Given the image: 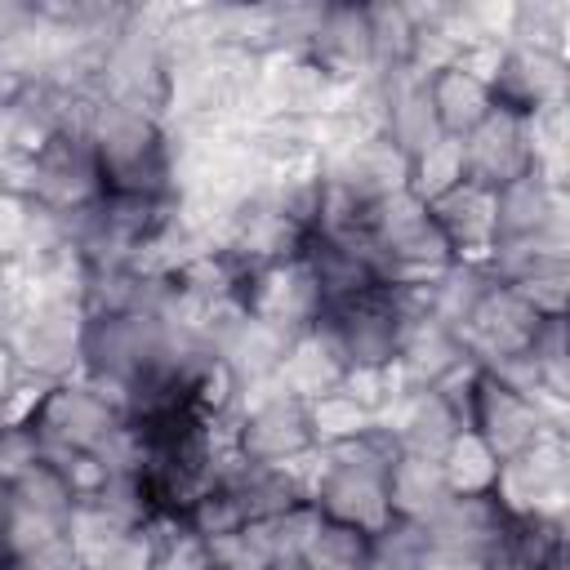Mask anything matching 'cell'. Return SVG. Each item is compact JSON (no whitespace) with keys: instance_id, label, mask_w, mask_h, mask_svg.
Wrapping results in <instances>:
<instances>
[{"instance_id":"cell-1","label":"cell","mask_w":570,"mask_h":570,"mask_svg":"<svg viewBox=\"0 0 570 570\" xmlns=\"http://www.w3.org/2000/svg\"><path fill=\"white\" fill-rule=\"evenodd\" d=\"M85 325H89V312L80 298H49V303H22L0 338L22 374L67 383L80 370Z\"/></svg>"},{"instance_id":"cell-2","label":"cell","mask_w":570,"mask_h":570,"mask_svg":"<svg viewBox=\"0 0 570 570\" xmlns=\"http://www.w3.org/2000/svg\"><path fill=\"white\" fill-rule=\"evenodd\" d=\"M490 499L512 517L561 521L566 508V436H539L530 450L499 459Z\"/></svg>"},{"instance_id":"cell-3","label":"cell","mask_w":570,"mask_h":570,"mask_svg":"<svg viewBox=\"0 0 570 570\" xmlns=\"http://www.w3.org/2000/svg\"><path fill=\"white\" fill-rule=\"evenodd\" d=\"M236 298L240 307L254 316V321H267L285 334H307L316 325V316L325 312L321 303V289H316V276L307 267V258H285V263H267V267H254L240 276L236 285Z\"/></svg>"},{"instance_id":"cell-4","label":"cell","mask_w":570,"mask_h":570,"mask_svg":"<svg viewBox=\"0 0 570 570\" xmlns=\"http://www.w3.org/2000/svg\"><path fill=\"white\" fill-rule=\"evenodd\" d=\"M539 325H543V316H539L512 285H494V289L472 307V316H468L454 334H459L463 352H468L481 370H490V365H499V361H508V356L530 352Z\"/></svg>"},{"instance_id":"cell-5","label":"cell","mask_w":570,"mask_h":570,"mask_svg":"<svg viewBox=\"0 0 570 570\" xmlns=\"http://www.w3.org/2000/svg\"><path fill=\"white\" fill-rule=\"evenodd\" d=\"M419 525H423L432 552H445V557L485 566V561L499 552V543L508 539L512 517H508L490 494H450V499H445L428 521H419Z\"/></svg>"},{"instance_id":"cell-6","label":"cell","mask_w":570,"mask_h":570,"mask_svg":"<svg viewBox=\"0 0 570 570\" xmlns=\"http://www.w3.org/2000/svg\"><path fill=\"white\" fill-rule=\"evenodd\" d=\"M530 174V151H525V134H521V111L508 107H490L468 134H463V178L499 191L512 178Z\"/></svg>"},{"instance_id":"cell-7","label":"cell","mask_w":570,"mask_h":570,"mask_svg":"<svg viewBox=\"0 0 570 570\" xmlns=\"http://www.w3.org/2000/svg\"><path fill=\"white\" fill-rule=\"evenodd\" d=\"M321 178L343 187L361 205H379V200L410 187V156L379 134V138H365V142L347 147L334 160H321Z\"/></svg>"},{"instance_id":"cell-8","label":"cell","mask_w":570,"mask_h":570,"mask_svg":"<svg viewBox=\"0 0 570 570\" xmlns=\"http://www.w3.org/2000/svg\"><path fill=\"white\" fill-rule=\"evenodd\" d=\"M120 423L116 410H107L80 379L53 383V392L45 396L31 432L45 445H67V450H94L111 428Z\"/></svg>"},{"instance_id":"cell-9","label":"cell","mask_w":570,"mask_h":570,"mask_svg":"<svg viewBox=\"0 0 570 570\" xmlns=\"http://www.w3.org/2000/svg\"><path fill=\"white\" fill-rule=\"evenodd\" d=\"M428 214L441 227V236L450 240V258L454 263L490 267V254H494V191H485V187L463 178L459 187L436 196L428 205Z\"/></svg>"},{"instance_id":"cell-10","label":"cell","mask_w":570,"mask_h":570,"mask_svg":"<svg viewBox=\"0 0 570 570\" xmlns=\"http://www.w3.org/2000/svg\"><path fill=\"white\" fill-rule=\"evenodd\" d=\"M472 432L494 450V459H512V454L530 450L539 436H552V432H543V423L534 419L525 396H517L512 387H503L485 370H481L476 392H472Z\"/></svg>"},{"instance_id":"cell-11","label":"cell","mask_w":570,"mask_h":570,"mask_svg":"<svg viewBox=\"0 0 570 570\" xmlns=\"http://www.w3.org/2000/svg\"><path fill=\"white\" fill-rule=\"evenodd\" d=\"M307 58L338 85H352L374 71L370 58V22L365 4H325L316 36L307 40Z\"/></svg>"},{"instance_id":"cell-12","label":"cell","mask_w":570,"mask_h":570,"mask_svg":"<svg viewBox=\"0 0 570 570\" xmlns=\"http://www.w3.org/2000/svg\"><path fill=\"white\" fill-rule=\"evenodd\" d=\"M312 503L321 508L325 521L352 525L361 534H379L392 521L383 476H374V472H352V468H330L325 463V476L316 481Z\"/></svg>"},{"instance_id":"cell-13","label":"cell","mask_w":570,"mask_h":570,"mask_svg":"<svg viewBox=\"0 0 570 570\" xmlns=\"http://www.w3.org/2000/svg\"><path fill=\"white\" fill-rule=\"evenodd\" d=\"M490 98L508 111H534L548 102H566V58H552L539 49H508Z\"/></svg>"},{"instance_id":"cell-14","label":"cell","mask_w":570,"mask_h":570,"mask_svg":"<svg viewBox=\"0 0 570 570\" xmlns=\"http://www.w3.org/2000/svg\"><path fill=\"white\" fill-rule=\"evenodd\" d=\"M543 227H566V191L561 187H548L534 174H521L494 191V240L534 236Z\"/></svg>"},{"instance_id":"cell-15","label":"cell","mask_w":570,"mask_h":570,"mask_svg":"<svg viewBox=\"0 0 570 570\" xmlns=\"http://www.w3.org/2000/svg\"><path fill=\"white\" fill-rule=\"evenodd\" d=\"M236 445H240V454H245L249 463H281V459H289V454L307 450V445H312V432H307V410H303V401L285 396V401H276V405H263V410L245 414Z\"/></svg>"},{"instance_id":"cell-16","label":"cell","mask_w":570,"mask_h":570,"mask_svg":"<svg viewBox=\"0 0 570 570\" xmlns=\"http://www.w3.org/2000/svg\"><path fill=\"white\" fill-rule=\"evenodd\" d=\"M383 490H387L392 517H401V521H428L450 499L441 463L436 459H419V454H396L387 476H383Z\"/></svg>"},{"instance_id":"cell-17","label":"cell","mask_w":570,"mask_h":570,"mask_svg":"<svg viewBox=\"0 0 570 570\" xmlns=\"http://www.w3.org/2000/svg\"><path fill=\"white\" fill-rule=\"evenodd\" d=\"M463 356H468V352H463L459 334L445 330V325H436V321L428 316V321L410 325V334L401 338V347H396L392 361H396L405 387H410V392H423V387H432L450 365H459Z\"/></svg>"},{"instance_id":"cell-18","label":"cell","mask_w":570,"mask_h":570,"mask_svg":"<svg viewBox=\"0 0 570 570\" xmlns=\"http://www.w3.org/2000/svg\"><path fill=\"white\" fill-rule=\"evenodd\" d=\"M289 343H294V334H285V330H276L267 321H254L245 312V321L236 325V334L223 343L218 361L236 374V383H249V379L276 374L281 361H285V352H289Z\"/></svg>"},{"instance_id":"cell-19","label":"cell","mask_w":570,"mask_h":570,"mask_svg":"<svg viewBox=\"0 0 570 570\" xmlns=\"http://www.w3.org/2000/svg\"><path fill=\"white\" fill-rule=\"evenodd\" d=\"M343 361L307 330V334H298L294 343H289V352H285V361H281V370H276V379L285 383V392L294 396V401H316V396H325V392H338L343 387Z\"/></svg>"},{"instance_id":"cell-20","label":"cell","mask_w":570,"mask_h":570,"mask_svg":"<svg viewBox=\"0 0 570 570\" xmlns=\"http://www.w3.org/2000/svg\"><path fill=\"white\" fill-rule=\"evenodd\" d=\"M428 98H432V111H436L441 134H454V138H463V134L494 107L490 89L476 85V80H468V76L454 71V67L428 80Z\"/></svg>"},{"instance_id":"cell-21","label":"cell","mask_w":570,"mask_h":570,"mask_svg":"<svg viewBox=\"0 0 570 570\" xmlns=\"http://www.w3.org/2000/svg\"><path fill=\"white\" fill-rule=\"evenodd\" d=\"M494 285H503V281H499L490 267L450 263L445 276L432 285V321L445 325V330H459V325L472 316V307H476Z\"/></svg>"},{"instance_id":"cell-22","label":"cell","mask_w":570,"mask_h":570,"mask_svg":"<svg viewBox=\"0 0 570 570\" xmlns=\"http://www.w3.org/2000/svg\"><path fill=\"white\" fill-rule=\"evenodd\" d=\"M436 463H441V476H445L450 494H490L494 472H499L494 450H490L472 428H463V432L445 445V454H441Z\"/></svg>"},{"instance_id":"cell-23","label":"cell","mask_w":570,"mask_h":570,"mask_svg":"<svg viewBox=\"0 0 570 570\" xmlns=\"http://www.w3.org/2000/svg\"><path fill=\"white\" fill-rule=\"evenodd\" d=\"M463 183V138L454 134H441L432 147H423L414 160H410V196H419L423 205H432L436 196H445L450 187Z\"/></svg>"},{"instance_id":"cell-24","label":"cell","mask_w":570,"mask_h":570,"mask_svg":"<svg viewBox=\"0 0 570 570\" xmlns=\"http://www.w3.org/2000/svg\"><path fill=\"white\" fill-rule=\"evenodd\" d=\"M303 410H307L312 445H338V441L374 432V414L365 405H356L347 392H325L316 401H303Z\"/></svg>"},{"instance_id":"cell-25","label":"cell","mask_w":570,"mask_h":570,"mask_svg":"<svg viewBox=\"0 0 570 570\" xmlns=\"http://www.w3.org/2000/svg\"><path fill=\"white\" fill-rule=\"evenodd\" d=\"M9 499H13L18 508H31V512H40V517L58 521L62 530H67V517H71V508H76V499H71V490H67L62 472H58V468H49L45 459H36V463H31V468L9 485Z\"/></svg>"},{"instance_id":"cell-26","label":"cell","mask_w":570,"mask_h":570,"mask_svg":"<svg viewBox=\"0 0 570 570\" xmlns=\"http://www.w3.org/2000/svg\"><path fill=\"white\" fill-rule=\"evenodd\" d=\"M365 22H370L374 71H401L410 62V45H414V27H410L405 9L401 4H365Z\"/></svg>"},{"instance_id":"cell-27","label":"cell","mask_w":570,"mask_h":570,"mask_svg":"<svg viewBox=\"0 0 570 570\" xmlns=\"http://www.w3.org/2000/svg\"><path fill=\"white\" fill-rule=\"evenodd\" d=\"M303 561H307V570H365V566L374 561L370 534H361V530H352V525L325 521V525L316 530V539L307 543Z\"/></svg>"},{"instance_id":"cell-28","label":"cell","mask_w":570,"mask_h":570,"mask_svg":"<svg viewBox=\"0 0 570 570\" xmlns=\"http://www.w3.org/2000/svg\"><path fill=\"white\" fill-rule=\"evenodd\" d=\"M62 534H67V530H62L58 521H49V517H40V512H31V508H18V503L9 499L4 525H0V561H22V557L40 552L45 543H53V539H62Z\"/></svg>"},{"instance_id":"cell-29","label":"cell","mask_w":570,"mask_h":570,"mask_svg":"<svg viewBox=\"0 0 570 570\" xmlns=\"http://www.w3.org/2000/svg\"><path fill=\"white\" fill-rule=\"evenodd\" d=\"M183 521L196 539H218V534H236L245 525V512H240V499L232 490H205L191 499Z\"/></svg>"},{"instance_id":"cell-30","label":"cell","mask_w":570,"mask_h":570,"mask_svg":"<svg viewBox=\"0 0 570 570\" xmlns=\"http://www.w3.org/2000/svg\"><path fill=\"white\" fill-rule=\"evenodd\" d=\"M80 566H85V570H156V543H151V534L138 525V530L120 534L116 543L98 548L94 557H85Z\"/></svg>"},{"instance_id":"cell-31","label":"cell","mask_w":570,"mask_h":570,"mask_svg":"<svg viewBox=\"0 0 570 570\" xmlns=\"http://www.w3.org/2000/svg\"><path fill=\"white\" fill-rule=\"evenodd\" d=\"M49 392H53L49 379H36V374L13 379V387L0 396V428H31Z\"/></svg>"},{"instance_id":"cell-32","label":"cell","mask_w":570,"mask_h":570,"mask_svg":"<svg viewBox=\"0 0 570 570\" xmlns=\"http://www.w3.org/2000/svg\"><path fill=\"white\" fill-rule=\"evenodd\" d=\"M512 289L548 321L566 312V267H548V272H530L521 281H512Z\"/></svg>"},{"instance_id":"cell-33","label":"cell","mask_w":570,"mask_h":570,"mask_svg":"<svg viewBox=\"0 0 570 570\" xmlns=\"http://www.w3.org/2000/svg\"><path fill=\"white\" fill-rule=\"evenodd\" d=\"M27 223H31V200L0 187V263H18L27 254Z\"/></svg>"},{"instance_id":"cell-34","label":"cell","mask_w":570,"mask_h":570,"mask_svg":"<svg viewBox=\"0 0 570 570\" xmlns=\"http://www.w3.org/2000/svg\"><path fill=\"white\" fill-rule=\"evenodd\" d=\"M40 459V441L31 428H0V485H13Z\"/></svg>"},{"instance_id":"cell-35","label":"cell","mask_w":570,"mask_h":570,"mask_svg":"<svg viewBox=\"0 0 570 570\" xmlns=\"http://www.w3.org/2000/svg\"><path fill=\"white\" fill-rule=\"evenodd\" d=\"M58 472H62V481H67V490H71L76 503H80V499H94V494L107 485V468H102L89 450H76Z\"/></svg>"},{"instance_id":"cell-36","label":"cell","mask_w":570,"mask_h":570,"mask_svg":"<svg viewBox=\"0 0 570 570\" xmlns=\"http://www.w3.org/2000/svg\"><path fill=\"white\" fill-rule=\"evenodd\" d=\"M13 370H18V365H13V356H9V347H4V338H0V396L13 387Z\"/></svg>"},{"instance_id":"cell-37","label":"cell","mask_w":570,"mask_h":570,"mask_svg":"<svg viewBox=\"0 0 570 570\" xmlns=\"http://www.w3.org/2000/svg\"><path fill=\"white\" fill-rule=\"evenodd\" d=\"M0 570H18V561H0Z\"/></svg>"},{"instance_id":"cell-38","label":"cell","mask_w":570,"mask_h":570,"mask_svg":"<svg viewBox=\"0 0 570 570\" xmlns=\"http://www.w3.org/2000/svg\"><path fill=\"white\" fill-rule=\"evenodd\" d=\"M365 570H387V566H379V561H370V566H365Z\"/></svg>"},{"instance_id":"cell-39","label":"cell","mask_w":570,"mask_h":570,"mask_svg":"<svg viewBox=\"0 0 570 570\" xmlns=\"http://www.w3.org/2000/svg\"><path fill=\"white\" fill-rule=\"evenodd\" d=\"M209 570H218V566H209Z\"/></svg>"}]
</instances>
